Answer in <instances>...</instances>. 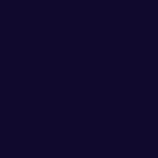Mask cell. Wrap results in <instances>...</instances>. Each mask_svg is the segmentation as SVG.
I'll return each instance as SVG.
<instances>
[]
</instances>
